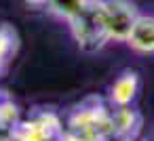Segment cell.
Here are the masks:
<instances>
[{"label":"cell","instance_id":"obj_9","mask_svg":"<svg viewBox=\"0 0 154 141\" xmlns=\"http://www.w3.org/2000/svg\"><path fill=\"white\" fill-rule=\"evenodd\" d=\"M15 30H11L9 26H2L0 28V68H2V63L7 61V57L13 53L15 49Z\"/></svg>","mask_w":154,"mask_h":141},{"label":"cell","instance_id":"obj_3","mask_svg":"<svg viewBox=\"0 0 154 141\" xmlns=\"http://www.w3.org/2000/svg\"><path fill=\"white\" fill-rule=\"evenodd\" d=\"M103 2V15H106V26L110 40H127L135 21H137V11L133 2L129 0H101Z\"/></svg>","mask_w":154,"mask_h":141},{"label":"cell","instance_id":"obj_1","mask_svg":"<svg viewBox=\"0 0 154 141\" xmlns=\"http://www.w3.org/2000/svg\"><path fill=\"white\" fill-rule=\"evenodd\" d=\"M68 23L76 44L85 53H95L110 40L101 0H87V4Z\"/></svg>","mask_w":154,"mask_h":141},{"label":"cell","instance_id":"obj_6","mask_svg":"<svg viewBox=\"0 0 154 141\" xmlns=\"http://www.w3.org/2000/svg\"><path fill=\"white\" fill-rule=\"evenodd\" d=\"M127 42L139 53H154V17L139 15Z\"/></svg>","mask_w":154,"mask_h":141},{"label":"cell","instance_id":"obj_10","mask_svg":"<svg viewBox=\"0 0 154 141\" xmlns=\"http://www.w3.org/2000/svg\"><path fill=\"white\" fill-rule=\"evenodd\" d=\"M23 2L32 9H47L49 7V0H23Z\"/></svg>","mask_w":154,"mask_h":141},{"label":"cell","instance_id":"obj_7","mask_svg":"<svg viewBox=\"0 0 154 141\" xmlns=\"http://www.w3.org/2000/svg\"><path fill=\"white\" fill-rule=\"evenodd\" d=\"M135 91H137V76L133 72H127V74H122L114 82V86H112V101L118 107L120 105H127L135 97Z\"/></svg>","mask_w":154,"mask_h":141},{"label":"cell","instance_id":"obj_8","mask_svg":"<svg viewBox=\"0 0 154 141\" xmlns=\"http://www.w3.org/2000/svg\"><path fill=\"white\" fill-rule=\"evenodd\" d=\"M85 4H87V0H49V7L47 9L51 13H55L57 17L70 21Z\"/></svg>","mask_w":154,"mask_h":141},{"label":"cell","instance_id":"obj_2","mask_svg":"<svg viewBox=\"0 0 154 141\" xmlns=\"http://www.w3.org/2000/svg\"><path fill=\"white\" fill-rule=\"evenodd\" d=\"M110 120L112 114L103 110L99 103H85L70 118V133L80 137L82 141H99L110 137Z\"/></svg>","mask_w":154,"mask_h":141},{"label":"cell","instance_id":"obj_5","mask_svg":"<svg viewBox=\"0 0 154 141\" xmlns=\"http://www.w3.org/2000/svg\"><path fill=\"white\" fill-rule=\"evenodd\" d=\"M141 118L139 114H135L133 110H129L127 105H120L110 120V141H131L137 130H139Z\"/></svg>","mask_w":154,"mask_h":141},{"label":"cell","instance_id":"obj_4","mask_svg":"<svg viewBox=\"0 0 154 141\" xmlns=\"http://www.w3.org/2000/svg\"><path fill=\"white\" fill-rule=\"evenodd\" d=\"M61 133L59 120L53 114H40L28 122H21L15 126L11 139L15 141H53Z\"/></svg>","mask_w":154,"mask_h":141}]
</instances>
